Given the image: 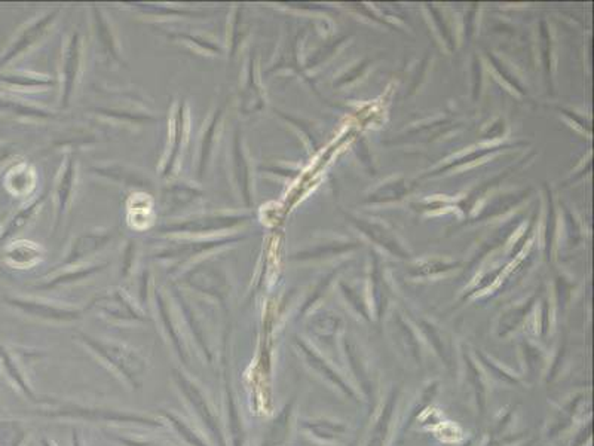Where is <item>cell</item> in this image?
I'll return each instance as SVG.
<instances>
[{
    "instance_id": "cell-1",
    "label": "cell",
    "mask_w": 594,
    "mask_h": 446,
    "mask_svg": "<svg viewBox=\"0 0 594 446\" xmlns=\"http://www.w3.org/2000/svg\"><path fill=\"white\" fill-rule=\"evenodd\" d=\"M391 406H386V409H385V412H384V415H382V420L379 421V424H377V427H376V430H375V436H373V439H372V442L376 445V446H381V438H384V433L386 432V427H388V423H389V414H391Z\"/></svg>"
}]
</instances>
